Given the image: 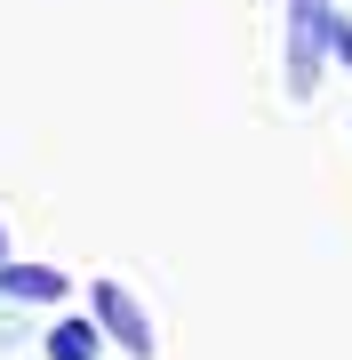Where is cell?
<instances>
[{"label":"cell","mask_w":352,"mask_h":360,"mask_svg":"<svg viewBox=\"0 0 352 360\" xmlns=\"http://www.w3.org/2000/svg\"><path fill=\"white\" fill-rule=\"evenodd\" d=\"M328 25H337V8H328V0H288V96H296V104L320 89Z\"/></svg>","instance_id":"obj_1"},{"label":"cell","mask_w":352,"mask_h":360,"mask_svg":"<svg viewBox=\"0 0 352 360\" xmlns=\"http://www.w3.org/2000/svg\"><path fill=\"white\" fill-rule=\"evenodd\" d=\"M89 321L105 328V336H112V345L129 352V360H160V336H152V312H144V304H136V296L120 288V281H96V288H89Z\"/></svg>","instance_id":"obj_2"},{"label":"cell","mask_w":352,"mask_h":360,"mask_svg":"<svg viewBox=\"0 0 352 360\" xmlns=\"http://www.w3.org/2000/svg\"><path fill=\"white\" fill-rule=\"evenodd\" d=\"M0 296H16V304H56V296H65V272L56 264H0Z\"/></svg>","instance_id":"obj_3"},{"label":"cell","mask_w":352,"mask_h":360,"mask_svg":"<svg viewBox=\"0 0 352 360\" xmlns=\"http://www.w3.org/2000/svg\"><path fill=\"white\" fill-rule=\"evenodd\" d=\"M105 352V328L96 321H56L48 328V360H96Z\"/></svg>","instance_id":"obj_4"},{"label":"cell","mask_w":352,"mask_h":360,"mask_svg":"<svg viewBox=\"0 0 352 360\" xmlns=\"http://www.w3.org/2000/svg\"><path fill=\"white\" fill-rule=\"evenodd\" d=\"M0 264H8V232H0Z\"/></svg>","instance_id":"obj_5"}]
</instances>
